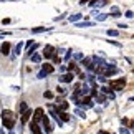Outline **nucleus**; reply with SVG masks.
<instances>
[{
    "mask_svg": "<svg viewBox=\"0 0 134 134\" xmlns=\"http://www.w3.org/2000/svg\"><path fill=\"white\" fill-rule=\"evenodd\" d=\"M2 122H3V126L7 127V129H13V126H15V114L10 109H3L2 111Z\"/></svg>",
    "mask_w": 134,
    "mask_h": 134,
    "instance_id": "obj_1",
    "label": "nucleus"
},
{
    "mask_svg": "<svg viewBox=\"0 0 134 134\" xmlns=\"http://www.w3.org/2000/svg\"><path fill=\"white\" fill-rule=\"evenodd\" d=\"M124 85H126V80H124V78H119V80H111L109 88H111L113 91H121L122 88H124Z\"/></svg>",
    "mask_w": 134,
    "mask_h": 134,
    "instance_id": "obj_2",
    "label": "nucleus"
},
{
    "mask_svg": "<svg viewBox=\"0 0 134 134\" xmlns=\"http://www.w3.org/2000/svg\"><path fill=\"white\" fill-rule=\"evenodd\" d=\"M43 118H45V111L42 109V108L35 109V113H33V121H35V122H42Z\"/></svg>",
    "mask_w": 134,
    "mask_h": 134,
    "instance_id": "obj_3",
    "label": "nucleus"
},
{
    "mask_svg": "<svg viewBox=\"0 0 134 134\" xmlns=\"http://www.w3.org/2000/svg\"><path fill=\"white\" fill-rule=\"evenodd\" d=\"M43 55H45V58H53V55H55V46H51V45H46V46H45V51H43Z\"/></svg>",
    "mask_w": 134,
    "mask_h": 134,
    "instance_id": "obj_4",
    "label": "nucleus"
},
{
    "mask_svg": "<svg viewBox=\"0 0 134 134\" xmlns=\"http://www.w3.org/2000/svg\"><path fill=\"white\" fill-rule=\"evenodd\" d=\"M73 80H75V75L71 73V71H70V73H66V75H63V76L60 78V81H61V83H71Z\"/></svg>",
    "mask_w": 134,
    "mask_h": 134,
    "instance_id": "obj_5",
    "label": "nucleus"
},
{
    "mask_svg": "<svg viewBox=\"0 0 134 134\" xmlns=\"http://www.w3.org/2000/svg\"><path fill=\"white\" fill-rule=\"evenodd\" d=\"M30 131H32L33 134H43L42 129H40V126H38V122H35V121L30 122Z\"/></svg>",
    "mask_w": 134,
    "mask_h": 134,
    "instance_id": "obj_6",
    "label": "nucleus"
},
{
    "mask_svg": "<svg viewBox=\"0 0 134 134\" xmlns=\"http://www.w3.org/2000/svg\"><path fill=\"white\" fill-rule=\"evenodd\" d=\"M42 122H43V127H45V134H50V132H51V129H53V127H51V124H50V119L45 116Z\"/></svg>",
    "mask_w": 134,
    "mask_h": 134,
    "instance_id": "obj_7",
    "label": "nucleus"
},
{
    "mask_svg": "<svg viewBox=\"0 0 134 134\" xmlns=\"http://www.w3.org/2000/svg\"><path fill=\"white\" fill-rule=\"evenodd\" d=\"M93 22H90V20H85V22H76V27L78 28H86V27H93Z\"/></svg>",
    "mask_w": 134,
    "mask_h": 134,
    "instance_id": "obj_8",
    "label": "nucleus"
},
{
    "mask_svg": "<svg viewBox=\"0 0 134 134\" xmlns=\"http://www.w3.org/2000/svg\"><path fill=\"white\" fill-rule=\"evenodd\" d=\"M91 94H93V98H94L98 103H104V96H101L96 90H93V91H91Z\"/></svg>",
    "mask_w": 134,
    "mask_h": 134,
    "instance_id": "obj_9",
    "label": "nucleus"
},
{
    "mask_svg": "<svg viewBox=\"0 0 134 134\" xmlns=\"http://www.w3.org/2000/svg\"><path fill=\"white\" fill-rule=\"evenodd\" d=\"M42 70L45 71L46 75H50V73H53V71H55V68H53V65H51V63H45Z\"/></svg>",
    "mask_w": 134,
    "mask_h": 134,
    "instance_id": "obj_10",
    "label": "nucleus"
},
{
    "mask_svg": "<svg viewBox=\"0 0 134 134\" xmlns=\"http://www.w3.org/2000/svg\"><path fill=\"white\" fill-rule=\"evenodd\" d=\"M81 18H83V15H81V13H75V15H70V17H68L70 22H80Z\"/></svg>",
    "mask_w": 134,
    "mask_h": 134,
    "instance_id": "obj_11",
    "label": "nucleus"
},
{
    "mask_svg": "<svg viewBox=\"0 0 134 134\" xmlns=\"http://www.w3.org/2000/svg\"><path fill=\"white\" fill-rule=\"evenodd\" d=\"M30 116H32V109H27V111L22 114V122H27V121L30 119Z\"/></svg>",
    "mask_w": 134,
    "mask_h": 134,
    "instance_id": "obj_12",
    "label": "nucleus"
},
{
    "mask_svg": "<svg viewBox=\"0 0 134 134\" xmlns=\"http://www.w3.org/2000/svg\"><path fill=\"white\" fill-rule=\"evenodd\" d=\"M10 53V43L8 42H5L2 45V55H8Z\"/></svg>",
    "mask_w": 134,
    "mask_h": 134,
    "instance_id": "obj_13",
    "label": "nucleus"
},
{
    "mask_svg": "<svg viewBox=\"0 0 134 134\" xmlns=\"http://www.w3.org/2000/svg\"><path fill=\"white\" fill-rule=\"evenodd\" d=\"M111 15H113V17H121V10L119 8H118V7H111V12H109Z\"/></svg>",
    "mask_w": 134,
    "mask_h": 134,
    "instance_id": "obj_14",
    "label": "nucleus"
},
{
    "mask_svg": "<svg viewBox=\"0 0 134 134\" xmlns=\"http://www.w3.org/2000/svg\"><path fill=\"white\" fill-rule=\"evenodd\" d=\"M46 30H50L48 27H37V28H32V33H43Z\"/></svg>",
    "mask_w": 134,
    "mask_h": 134,
    "instance_id": "obj_15",
    "label": "nucleus"
},
{
    "mask_svg": "<svg viewBox=\"0 0 134 134\" xmlns=\"http://www.w3.org/2000/svg\"><path fill=\"white\" fill-rule=\"evenodd\" d=\"M30 58H32L33 63H40V61H42V55H40V53H33Z\"/></svg>",
    "mask_w": 134,
    "mask_h": 134,
    "instance_id": "obj_16",
    "label": "nucleus"
},
{
    "mask_svg": "<svg viewBox=\"0 0 134 134\" xmlns=\"http://www.w3.org/2000/svg\"><path fill=\"white\" fill-rule=\"evenodd\" d=\"M109 15H111V13H101V15H98V17H96V22H104V20L109 17Z\"/></svg>",
    "mask_w": 134,
    "mask_h": 134,
    "instance_id": "obj_17",
    "label": "nucleus"
},
{
    "mask_svg": "<svg viewBox=\"0 0 134 134\" xmlns=\"http://www.w3.org/2000/svg\"><path fill=\"white\" fill-rule=\"evenodd\" d=\"M60 119L63 121V122H66V121H70V114H66L65 111H61V113H60Z\"/></svg>",
    "mask_w": 134,
    "mask_h": 134,
    "instance_id": "obj_18",
    "label": "nucleus"
},
{
    "mask_svg": "<svg viewBox=\"0 0 134 134\" xmlns=\"http://www.w3.org/2000/svg\"><path fill=\"white\" fill-rule=\"evenodd\" d=\"M22 48H23V42H18V45L15 46V55H18L22 51Z\"/></svg>",
    "mask_w": 134,
    "mask_h": 134,
    "instance_id": "obj_19",
    "label": "nucleus"
},
{
    "mask_svg": "<svg viewBox=\"0 0 134 134\" xmlns=\"http://www.w3.org/2000/svg\"><path fill=\"white\" fill-rule=\"evenodd\" d=\"M27 109H28V104H27V103H22V104H20V108H18L20 113H25Z\"/></svg>",
    "mask_w": 134,
    "mask_h": 134,
    "instance_id": "obj_20",
    "label": "nucleus"
},
{
    "mask_svg": "<svg viewBox=\"0 0 134 134\" xmlns=\"http://www.w3.org/2000/svg\"><path fill=\"white\" fill-rule=\"evenodd\" d=\"M75 113H76V114H78L80 118H83V119H86V116H85V113H83V111H81V109H76Z\"/></svg>",
    "mask_w": 134,
    "mask_h": 134,
    "instance_id": "obj_21",
    "label": "nucleus"
},
{
    "mask_svg": "<svg viewBox=\"0 0 134 134\" xmlns=\"http://www.w3.org/2000/svg\"><path fill=\"white\" fill-rule=\"evenodd\" d=\"M108 35H109V37H116V35H118V30H108Z\"/></svg>",
    "mask_w": 134,
    "mask_h": 134,
    "instance_id": "obj_22",
    "label": "nucleus"
},
{
    "mask_svg": "<svg viewBox=\"0 0 134 134\" xmlns=\"http://www.w3.org/2000/svg\"><path fill=\"white\" fill-rule=\"evenodd\" d=\"M119 134H131V132L127 131V129H126L124 126H121V129H119Z\"/></svg>",
    "mask_w": 134,
    "mask_h": 134,
    "instance_id": "obj_23",
    "label": "nucleus"
},
{
    "mask_svg": "<svg viewBox=\"0 0 134 134\" xmlns=\"http://www.w3.org/2000/svg\"><path fill=\"white\" fill-rule=\"evenodd\" d=\"M45 98H48V99H51V98H53V93H51V91H45Z\"/></svg>",
    "mask_w": 134,
    "mask_h": 134,
    "instance_id": "obj_24",
    "label": "nucleus"
},
{
    "mask_svg": "<svg viewBox=\"0 0 134 134\" xmlns=\"http://www.w3.org/2000/svg\"><path fill=\"white\" fill-rule=\"evenodd\" d=\"M75 58H76V60H85V56L81 55V53H75Z\"/></svg>",
    "mask_w": 134,
    "mask_h": 134,
    "instance_id": "obj_25",
    "label": "nucleus"
},
{
    "mask_svg": "<svg viewBox=\"0 0 134 134\" xmlns=\"http://www.w3.org/2000/svg\"><path fill=\"white\" fill-rule=\"evenodd\" d=\"M53 61H55V63H60V61H61V58H60L58 55H53Z\"/></svg>",
    "mask_w": 134,
    "mask_h": 134,
    "instance_id": "obj_26",
    "label": "nucleus"
},
{
    "mask_svg": "<svg viewBox=\"0 0 134 134\" xmlns=\"http://www.w3.org/2000/svg\"><path fill=\"white\" fill-rule=\"evenodd\" d=\"M45 76H46V73H45V71L42 70V71H40V73H38V78H40V80H42V78H45Z\"/></svg>",
    "mask_w": 134,
    "mask_h": 134,
    "instance_id": "obj_27",
    "label": "nucleus"
},
{
    "mask_svg": "<svg viewBox=\"0 0 134 134\" xmlns=\"http://www.w3.org/2000/svg\"><path fill=\"white\" fill-rule=\"evenodd\" d=\"M108 2H106V0H101V2H98V7H104V5H106Z\"/></svg>",
    "mask_w": 134,
    "mask_h": 134,
    "instance_id": "obj_28",
    "label": "nucleus"
},
{
    "mask_svg": "<svg viewBox=\"0 0 134 134\" xmlns=\"http://www.w3.org/2000/svg\"><path fill=\"white\" fill-rule=\"evenodd\" d=\"M126 17H127V18H132L134 13H132V12H126Z\"/></svg>",
    "mask_w": 134,
    "mask_h": 134,
    "instance_id": "obj_29",
    "label": "nucleus"
},
{
    "mask_svg": "<svg viewBox=\"0 0 134 134\" xmlns=\"http://www.w3.org/2000/svg\"><path fill=\"white\" fill-rule=\"evenodd\" d=\"M121 124H122V126L127 124V119H126V118H122V119H121Z\"/></svg>",
    "mask_w": 134,
    "mask_h": 134,
    "instance_id": "obj_30",
    "label": "nucleus"
},
{
    "mask_svg": "<svg viewBox=\"0 0 134 134\" xmlns=\"http://www.w3.org/2000/svg\"><path fill=\"white\" fill-rule=\"evenodd\" d=\"M71 58V51H68V53H66V56H65V60H70Z\"/></svg>",
    "mask_w": 134,
    "mask_h": 134,
    "instance_id": "obj_31",
    "label": "nucleus"
},
{
    "mask_svg": "<svg viewBox=\"0 0 134 134\" xmlns=\"http://www.w3.org/2000/svg\"><path fill=\"white\" fill-rule=\"evenodd\" d=\"M86 2H88V0H80V3H81V5H85Z\"/></svg>",
    "mask_w": 134,
    "mask_h": 134,
    "instance_id": "obj_32",
    "label": "nucleus"
},
{
    "mask_svg": "<svg viewBox=\"0 0 134 134\" xmlns=\"http://www.w3.org/2000/svg\"><path fill=\"white\" fill-rule=\"evenodd\" d=\"M99 134H106V131H99Z\"/></svg>",
    "mask_w": 134,
    "mask_h": 134,
    "instance_id": "obj_33",
    "label": "nucleus"
},
{
    "mask_svg": "<svg viewBox=\"0 0 134 134\" xmlns=\"http://www.w3.org/2000/svg\"><path fill=\"white\" fill-rule=\"evenodd\" d=\"M0 53H2V46H0Z\"/></svg>",
    "mask_w": 134,
    "mask_h": 134,
    "instance_id": "obj_34",
    "label": "nucleus"
},
{
    "mask_svg": "<svg viewBox=\"0 0 134 134\" xmlns=\"http://www.w3.org/2000/svg\"><path fill=\"white\" fill-rule=\"evenodd\" d=\"M132 131H134V124H132Z\"/></svg>",
    "mask_w": 134,
    "mask_h": 134,
    "instance_id": "obj_35",
    "label": "nucleus"
}]
</instances>
